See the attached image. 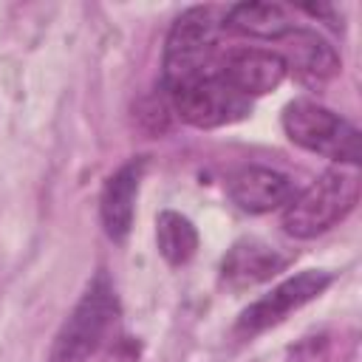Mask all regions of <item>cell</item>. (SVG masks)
Instances as JSON below:
<instances>
[{
  "mask_svg": "<svg viewBox=\"0 0 362 362\" xmlns=\"http://www.w3.org/2000/svg\"><path fill=\"white\" fill-rule=\"evenodd\" d=\"M156 240H158V252L170 266H184L187 260H192L195 249H198V229L192 226V221L181 212L164 209L156 218Z\"/></svg>",
  "mask_w": 362,
  "mask_h": 362,
  "instance_id": "obj_13",
  "label": "cell"
},
{
  "mask_svg": "<svg viewBox=\"0 0 362 362\" xmlns=\"http://www.w3.org/2000/svg\"><path fill=\"white\" fill-rule=\"evenodd\" d=\"M144 158H133L127 164H122L102 187L99 195V215H102V226L107 232L110 240H124L130 226H133V215H136V198H139V184L144 175Z\"/></svg>",
  "mask_w": 362,
  "mask_h": 362,
  "instance_id": "obj_9",
  "label": "cell"
},
{
  "mask_svg": "<svg viewBox=\"0 0 362 362\" xmlns=\"http://www.w3.org/2000/svg\"><path fill=\"white\" fill-rule=\"evenodd\" d=\"M223 25L235 34L257 37V40H283L288 31L297 28L286 6L266 3V0H249V3L232 6L223 17Z\"/></svg>",
  "mask_w": 362,
  "mask_h": 362,
  "instance_id": "obj_12",
  "label": "cell"
},
{
  "mask_svg": "<svg viewBox=\"0 0 362 362\" xmlns=\"http://www.w3.org/2000/svg\"><path fill=\"white\" fill-rule=\"evenodd\" d=\"M328 286H331V274L328 272H320V269L300 272V274L283 280L280 286H274L269 294H263L252 305H246L243 314L235 322V331L240 337H255V334L283 322L291 311H297L305 303H311L314 297H320Z\"/></svg>",
  "mask_w": 362,
  "mask_h": 362,
  "instance_id": "obj_6",
  "label": "cell"
},
{
  "mask_svg": "<svg viewBox=\"0 0 362 362\" xmlns=\"http://www.w3.org/2000/svg\"><path fill=\"white\" fill-rule=\"evenodd\" d=\"M283 130L297 147L325 156L339 167H356L362 161V139L356 124L311 99H294L286 105Z\"/></svg>",
  "mask_w": 362,
  "mask_h": 362,
  "instance_id": "obj_2",
  "label": "cell"
},
{
  "mask_svg": "<svg viewBox=\"0 0 362 362\" xmlns=\"http://www.w3.org/2000/svg\"><path fill=\"white\" fill-rule=\"evenodd\" d=\"M226 192L243 212L263 215V212L286 209V204L294 198L297 189L286 173L252 164V167H240L229 175Z\"/></svg>",
  "mask_w": 362,
  "mask_h": 362,
  "instance_id": "obj_8",
  "label": "cell"
},
{
  "mask_svg": "<svg viewBox=\"0 0 362 362\" xmlns=\"http://www.w3.org/2000/svg\"><path fill=\"white\" fill-rule=\"evenodd\" d=\"M280 269H283V257L272 246L260 240H238L221 263V280L229 288H246L272 280Z\"/></svg>",
  "mask_w": 362,
  "mask_h": 362,
  "instance_id": "obj_11",
  "label": "cell"
},
{
  "mask_svg": "<svg viewBox=\"0 0 362 362\" xmlns=\"http://www.w3.org/2000/svg\"><path fill=\"white\" fill-rule=\"evenodd\" d=\"M116 314V291L107 274H96L74 305V311L68 314V320L62 322V328L57 331L51 362H88L110 331Z\"/></svg>",
  "mask_w": 362,
  "mask_h": 362,
  "instance_id": "obj_4",
  "label": "cell"
},
{
  "mask_svg": "<svg viewBox=\"0 0 362 362\" xmlns=\"http://www.w3.org/2000/svg\"><path fill=\"white\" fill-rule=\"evenodd\" d=\"M286 42V54L283 62H286V71H294L303 82H328L331 76L339 74V57L337 51L317 34V31H308V28H294L283 37Z\"/></svg>",
  "mask_w": 362,
  "mask_h": 362,
  "instance_id": "obj_10",
  "label": "cell"
},
{
  "mask_svg": "<svg viewBox=\"0 0 362 362\" xmlns=\"http://www.w3.org/2000/svg\"><path fill=\"white\" fill-rule=\"evenodd\" d=\"M356 204H359V173L354 167L325 170L305 189L294 192V198L286 204L283 229L300 240L317 238L334 229L339 221H345L356 209Z\"/></svg>",
  "mask_w": 362,
  "mask_h": 362,
  "instance_id": "obj_1",
  "label": "cell"
},
{
  "mask_svg": "<svg viewBox=\"0 0 362 362\" xmlns=\"http://www.w3.org/2000/svg\"><path fill=\"white\" fill-rule=\"evenodd\" d=\"M218 71V20L195 6L175 17L164 42V88H178Z\"/></svg>",
  "mask_w": 362,
  "mask_h": 362,
  "instance_id": "obj_3",
  "label": "cell"
},
{
  "mask_svg": "<svg viewBox=\"0 0 362 362\" xmlns=\"http://www.w3.org/2000/svg\"><path fill=\"white\" fill-rule=\"evenodd\" d=\"M221 79L235 88L240 96H263L283 85L286 79V62L277 51L266 48H232L218 59Z\"/></svg>",
  "mask_w": 362,
  "mask_h": 362,
  "instance_id": "obj_7",
  "label": "cell"
},
{
  "mask_svg": "<svg viewBox=\"0 0 362 362\" xmlns=\"http://www.w3.org/2000/svg\"><path fill=\"white\" fill-rule=\"evenodd\" d=\"M167 96H170L173 110L181 116V122L201 127V130L240 122L252 110V102L240 96L235 88H229L218 71L198 76L192 82H184L178 88H170Z\"/></svg>",
  "mask_w": 362,
  "mask_h": 362,
  "instance_id": "obj_5",
  "label": "cell"
}]
</instances>
